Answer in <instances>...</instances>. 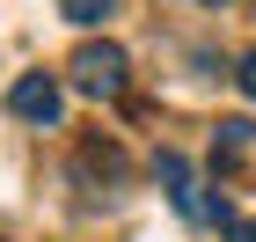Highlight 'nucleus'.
<instances>
[{
    "instance_id": "f257e3e1",
    "label": "nucleus",
    "mask_w": 256,
    "mask_h": 242,
    "mask_svg": "<svg viewBox=\"0 0 256 242\" xmlns=\"http://www.w3.org/2000/svg\"><path fill=\"white\" fill-rule=\"evenodd\" d=\"M66 74H74L80 96H96V103H118L124 88H132V59H124V44H74V59H66Z\"/></svg>"
},
{
    "instance_id": "f03ea898",
    "label": "nucleus",
    "mask_w": 256,
    "mask_h": 242,
    "mask_svg": "<svg viewBox=\"0 0 256 242\" xmlns=\"http://www.w3.org/2000/svg\"><path fill=\"white\" fill-rule=\"evenodd\" d=\"M154 176L168 183V198H176V213H183V220H220V227L234 220V213H227V205H220L212 191L190 176V161H183V154H161V161H154Z\"/></svg>"
},
{
    "instance_id": "7ed1b4c3",
    "label": "nucleus",
    "mask_w": 256,
    "mask_h": 242,
    "mask_svg": "<svg viewBox=\"0 0 256 242\" xmlns=\"http://www.w3.org/2000/svg\"><path fill=\"white\" fill-rule=\"evenodd\" d=\"M8 110H15L22 125H59V118H66V88H59L52 74H22L15 96H8Z\"/></svg>"
},
{
    "instance_id": "20e7f679",
    "label": "nucleus",
    "mask_w": 256,
    "mask_h": 242,
    "mask_svg": "<svg viewBox=\"0 0 256 242\" xmlns=\"http://www.w3.org/2000/svg\"><path fill=\"white\" fill-rule=\"evenodd\" d=\"M110 8H118V0H59V15H66V22H102Z\"/></svg>"
},
{
    "instance_id": "39448f33",
    "label": "nucleus",
    "mask_w": 256,
    "mask_h": 242,
    "mask_svg": "<svg viewBox=\"0 0 256 242\" xmlns=\"http://www.w3.org/2000/svg\"><path fill=\"white\" fill-rule=\"evenodd\" d=\"M227 242H256V220H249V213H234V220H227Z\"/></svg>"
},
{
    "instance_id": "423d86ee",
    "label": "nucleus",
    "mask_w": 256,
    "mask_h": 242,
    "mask_svg": "<svg viewBox=\"0 0 256 242\" xmlns=\"http://www.w3.org/2000/svg\"><path fill=\"white\" fill-rule=\"evenodd\" d=\"M242 96H256V52L242 59Z\"/></svg>"
},
{
    "instance_id": "0eeeda50",
    "label": "nucleus",
    "mask_w": 256,
    "mask_h": 242,
    "mask_svg": "<svg viewBox=\"0 0 256 242\" xmlns=\"http://www.w3.org/2000/svg\"><path fill=\"white\" fill-rule=\"evenodd\" d=\"M205 8H227V0H205Z\"/></svg>"
}]
</instances>
